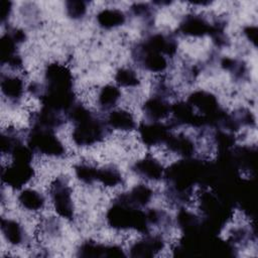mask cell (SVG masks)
<instances>
[{
  "mask_svg": "<svg viewBox=\"0 0 258 258\" xmlns=\"http://www.w3.org/2000/svg\"><path fill=\"white\" fill-rule=\"evenodd\" d=\"M27 87L25 86L24 79L19 75L2 74L1 78V92L3 98L7 102L16 105L24 97Z\"/></svg>",
  "mask_w": 258,
  "mask_h": 258,
  "instance_id": "cell-11",
  "label": "cell"
},
{
  "mask_svg": "<svg viewBox=\"0 0 258 258\" xmlns=\"http://www.w3.org/2000/svg\"><path fill=\"white\" fill-rule=\"evenodd\" d=\"M137 137L142 145L148 148L164 145L172 128L168 123L161 121H147L137 126Z\"/></svg>",
  "mask_w": 258,
  "mask_h": 258,
  "instance_id": "cell-5",
  "label": "cell"
},
{
  "mask_svg": "<svg viewBox=\"0 0 258 258\" xmlns=\"http://www.w3.org/2000/svg\"><path fill=\"white\" fill-rule=\"evenodd\" d=\"M115 84L119 88L136 89L140 86L141 80L138 73L129 67L119 68L114 75Z\"/></svg>",
  "mask_w": 258,
  "mask_h": 258,
  "instance_id": "cell-18",
  "label": "cell"
},
{
  "mask_svg": "<svg viewBox=\"0 0 258 258\" xmlns=\"http://www.w3.org/2000/svg\"><path fill=\"white\" fill-rule=\"evenodd\" d=\"M131 170L137 176L147 181L155 182L164 178L166 168L159 158L153 154H146L133 162Z\"/></svg>",
  "mask_w": 258,
  "mask_h": 258,
  "instance_id": "cell-7",
  "label": "cell"
},
{
  "mask_svg": "<svg viewBox=\"0 0 258 258\" xmlns=\"http://www.w3.org/2000/svg\"><path fill=\"white\" fill-rule=\"evenodd\" d=\"M165 149L172 154H176L181 158H190L197 152V142L184 133L170 134L166 140Z\"/></svg>",
  "mask_w": 258,
  "mask_h": 258,
  "instance_id": "cell-13",
  "label": "cell"
},
{
  "mask_svg": "<svg viewBox=\"0 0 258 258\" xmlns=\"http://www.w3.org/2000/svg\"><path fill=\"white\" fill-rule=\"evenodd\" d=\"M73 123L71 137L79 147H92L105 140L110 132L105 120L93 113L84 103L76 102L67 114Z\"/></svg>",
  "mask_w": 258,
  "mask_h": 258,
  "instance_id": "cell-1",
  "label": "cell"
},
{
  "mask_svg": "<svg viewBox=\"0 0 258 258\" xmlns=\"http://www.w3.org/2000/svg\"><path fill=\"white\" fill-rule=\"evenodd\" d=\"M220 67L229 73L236 81H243L248 75V68L244 60L233 58L230 56H223L220 59Z\"/></svg>",
  "mask_w": 258,
  "mask_h": 258,
  "instance_id": "cell-19",
  "label": "cell"
},
{
  "mask_svg": "<svg viewBox=\"0 0 258 258\" xmlns=\"http://www.w3.org/2000/svg\"><path fill=\"white\" fill-rule=\"evenodd\" d=\"M242 34L254 47L257 44V27L255 25H246L242 29Z\"/></svg>",
  "mask_w": 258,
  "mask_h": 258,
  "instance_id": "cell-24",
  "label": "cell"
},
{
  "mask_svg": "<svg viewBox=\"0 0 258 258\" xmlns=\"http://www.w3.org/2000/svg\"><path fill=\"white\" fill-rule=\"evenodd\" d=\"M2 236L11 247H21L28 245V235L22 223L11 218L1 219Z\"/></svg>",
  "mask_w": 258,
  "mask_h": 258,
  "instance_id": "cell-10",
  "label": "cell"
},
{
  "mask_svg": "<svg viewBox=\"0 0 258 258\" xmlns=\"http://www.w3.org/2000/svg\"><path fill=\"white\" fill-rule=\"evenodd\" d=\"M121 98V88L116 84H107L97 90L95 102L101 111H111L117 107Z\"/></svg>",
  "mask_w": 258,
  "mask_h": 258,
  "instance_id": "cell-14",
  "label": "cell"
},
{
  "mask_svg": "<svg viewBox=\"0 0 258 258\" xmlns=\"http://www.w3.org/2000/svg\"><path fill=\"white\" fill-rule=\"evenodd\" d=\"M130 13L145 21L147 24H151L153 21V15H154V8L152 6V3H145V2H136L133 3L130 6Z\"/></svg>",
  "mask_w": 258,
  "mask_h": 258,
  "instance_id": "cell-22",
  "label": "cell"
},
{
  "mask_svg": "<svg viewBox=\"0 0 258 258\" xmlns=\"http://www.w3.org/2000/svg\"><path fill=\"white\" fill-rule=\"evenodd\" d=\"M141 110L147 121H162L169 118L171 104L168 102L167 98L153 94L144 101Z\"/></svg>",
  "mask_w": 258,
  "mask_h": 258,
  "instance_id": "cell-9",
  "label": "cell"
},
{
  "mask_svg": "<svg viewBox=\"0 0 258 258\" xmlns=\"http://www.w3.org/2000/svg\"><path fill=\"white\" fill-rule=\"evenodd\" d=\"M64 10L68 17L73 20H80L83 19L88 13V4L82 0L66 1Z\"/></svg>",
  "mask_w": 258,
  "mask_h": 258,
  "instance_id": "cell-21",
  "label": "cell"
},
{
  "mask_svg": "<svg viewBox=\"0 0 258 258\" xmlns=\"http://www.w3.org/2000/svg\"><path fill=\"white\" fill-rule=\"evenodd\" d=\"M48 195L51 206L57 217L67 221L75 219V203L73 188L63 176H56L48 184Z\"/></svg>",
  "mask_w": 258,
  "mask_h": 258,
  "instance_id": "cell-3",
  "label": "cell"
},
{
  "mask_svg": "<svg viewBox=\"0 0 258 258\" xmlns=\"http://www.w3.org/2000/svg\"><path fill=\"white\" fill-rule=\"evenodd\" d=\"M26 143L35 154L40 156L63 158L67 155L64 143L52 129L31 125L26 133Z\"/></svg>",
  "mask_w": 258,
  "mask_h": 258,
  "instance_id": "cell-2",
  "label": "cell"
},
{
  "mask_svg": "<svg viewBox=\"0 0 258 258\" xmlns=\"http://www.w3.org/2000/svg\"><path fill=\"white\" fill-rule=\"evenodd\" d=\"M215 29V22H210L205 16L199 13L186 14L178 24V33L190 38H202L212 36Z\"/></svg>",
  "mask_w": 258,
  "mask_h": 258,
  "instance_id": "cell-6",
  "label": "cell"
},
{
  "mask_svg": "<svg viewBox=\"0 0 258 258\" xmlns=\"http://www.w3.org/2000/svg\"><path fill=\"white\" fill-rule=\"evenodd\" d=\"M98 167L89 161H81L74 166V172L80 182L85 185H92L97 182Z\"/></svg>",
  "mask_w": 258,
  "mask_h": 258,
  "instance_id": "cell-20",
  "label": "cell"
},
{
  "mask_svg": "<svg viewBox=\"0 0 258 258\" xmlns=\"http://www.w3.org/2000/svg\"><path fill=\"white\" fill-rule=\"evenodd\" d=\"M13 3L9 0H0V22L5 25L13 10Z\"/></svg>",
  "mask_w": 258,
  "mask_h": 258,
  "instance_id": "cell-23",
  "label": "cell"
},
{
  "mask_svg": "<svg viewBox=\"0 0 258 258\" xmlns=\"http://www.w3.org/2000/svg\"><path fill=\"white\" fill-rule=\"evenodd\" d=\"M121 195L131 205L144 209L151 204L154 197V190L146 183H138L131 187L127 192H121Z\"/></svg>",
  "mask_w": 258,
  "mask_h": 258,
  "instance_id": "cell-16",
  "label": "cell"
},
{
  "mask_svg": "<svg viewBox=\"0 0 258 258\" xmlns=\"http://www.w3.org/2000/svg\"><path fill=\"white\" fill-rule=\"evenodd\" d=\"M105 121L111 130H115L119 133H132L137 129L135 115L126 107H116L109 111Z\"/></svg>",
  "mask_w": 258,
  "mask_h": 258,
  "instance_id": "cell-8",
  "label": "cell"
},
{
  "mask_svg": "<svg viewBox=\"0 0 258 258\" xmlns=\"http://www.w3.org/2000/svg\"><path fill=\"white\" fill-rule=\"evenodd\" d=\"M35 176L36 169L31 162L10 160V162L2 166V182L14 190L24 188Z\"/></svg>",
  "mask_w": 258,
  "mask_h": 258,
  "instance_id": "cell-4",
  "label": "cell"
},
{
  "mask_svg": "<svg viewBox=\"0 0 258 258\" xmlns=\"http://www.w3.org/2000/svg\"><path fill=\"white\" fill-rule=\"evenodd\" d=\"M97 182L105 188H115L123 184L124 178L118 167L113 164H108L98 167Z\"/></svg>",
  "mask_w": 258,
  "mask_h": 258,
  "instance_id": "cell-17",
  "label": "cell"
},
{
  "mask_svg": "<svg viewBox=\"0 0 258 258\" xmlns=\"http://www.w3.org/2000/svg\"><path fill=\"white\" fill-rule=\"evenodd\" d=\"M127 16L119 8L109 7L100 10L96 15V22L98 26L104 30H112L121 27L125 24Z\"/></svg>",
  "mask_w": 258,
  "mask_h": 258,
  "instance_id": "cell-15",
  "label": "cell"
},
{
  "mask_svg": "<svg viewBox=\"0 0 258 258\" xmlns=\"http://www.w3.org/2000/svg\"><path fill=\"white\" fill-rule=\"evenodd\" d=\"M16 200L23 211L33 215L41 213L46 206L45 196L34 187H24L20 189Z\"/></svg>",
  "mask_w": 258,
  "mask_h": 258,
  "instance_id": "cell-12",
  "label": "cell"
}]
</instances>
